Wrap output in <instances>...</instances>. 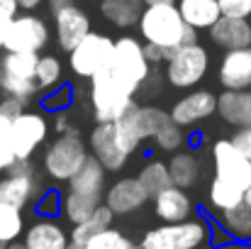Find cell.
<instances>
[{"label": "cell", "mask_w": 251, "mask_h": 249, "mask_svg": "<svg viewBox=\"0 0 251 249\" xmlns=\"http://www.w3.org/2000/svg\"><path fill=\"white\" fill-rule=\"evenodd\" d=\"M139 34L144 44H154L164 52H176L183 44L198 42V32L185 25V20L178 12L176 2H156V5H144L139 15Z\"/></svg>", "instance_id": "obj_1"}, {"label": "cell", "mask_w": 251, "mask_h": 249, "mask_svg": "<svg viewBox=\"0 0 251 249\" xmlns=\"http://www.w3.org/2000/svg\"><path fill=\"white\" fill-rule=\"evenodd\" d=\"M90 159V149L83 142V137L78 135V130H69L56 135L51 142H47L44 152H42V168L44 176L54 183H69L85 162Z\"/></svg>", "instance_id": "obj_2"}, {"label": "cell", "mask_w": 251, "mask_h": 249, "mask_svg": "<svg viewBox=\"0 0 251 249\" xmlns=\"http://www.w3.org/2000/svg\"><path fill=\"white\" fill-rule=\"evenodd\" d=\"M88 105L95 122H117L137 103H134V93L110 69H105L88 81Z\"/></svg>", "instance_id": "obj_3"}, {"label": "cell", "mask_w": 251, "mask_h": 249, "mask_svg": "<svg viewBox=\"0 0 251 249\" xmlns=\"http://www.w3.org/2000/svg\"><path fill=\"white\" fill-rule=\"evenodd\" d=\"M171 122V115L156 105H134L125 117L115 122L117 139L122 149L132 157L144 142H151V137Z\"/></svg>", "instance_id": "obj_4"}, {"label": "cell", "mask_w": 251, "mask_h": 249, "mask_svg": "<svg viewBox=\"0 0 251 249\" xmlns=\"http://www.w3.org/2000/svg\"><path fill=\"white\" fill-rule=\"evenodd\" d=\"M205 218H188L183 222H164L142 237V249H200L210 240Z\"/></svg>", "instance_id": "obj_5"}, {"label": "cell", "mask_w": 251, "mask_h": 249, "mask_svg": "<svg viewBox=\"0 0 251 249\" xmlns=\"http://www.w3.org/2000/svg\"><path fill=\"white\" fill-rule=\"evenodd\" d=\"M110 71L137 95L144 88V83L151 79V64L147 59L144 42H139L132 34H125V37L115 39Z\"/></svg>", "instance_id": "obj_6"}, {"label": "cell", "mask_w": 251, "mask_h": 249, "mask_svg": "<svg viewBox=\"0 0 251 249\" xmlns=\"http://www.w3.org/2000/svg\"><path fill=\"white\" fill-rule=\"evenodd\" d=\"M210 71V52L200 42H190L171 52L166 59V81L178 90H193Z\"/></svg>", "instance_id": "obj_7"}, {"label": "cell", "mask_w": 251, "mask_h": 249, "mask_svg": "<svg viewBox=\"0 0 251 249\" xmlns=\"http://www.w3.org/2000/svg\"><path fill=\"white\" fill-rule=\"evenodd\" d=\"M37 61H39V54L2 52V56H0V83H2V93L29 103V98L39 93V85H37V79H34Z\"/></svg>", "instance_id": "obj_8"}, {"label": "cell", "mask_w": 251, "mask_h": 249, "mask_svg": "<svg viewBox=\"0 0 251 249\" xmlns=\"http://www.w3.org/2000/svg\"><path fill=\"white\" fill-rule=\"evenodd\" d=\"M115 52V39L102 32H90L69 52V66L76 79H93L95 74L110 69Z\"/></svg>", "instance_id": "obj_9"}, {"label": "cell", "mask_w": 251, "mask_h": 249, "mask_svg": "<svg viewBox=\"0 0 251 249\" xmlns=\"http://www.w3.org/2000/svg\"><path fill=\"white\" fill-rule=\"evenodd\" d=\"M212 157V171L215 178L239 188L249 191L251 188V159L232 142V139H217L210 149Z\"/></svg>", "instance_id": "obj_10"}, {"label": "cell", "mask_w": 251, "mask_h": 249, "mask_svg": "<svg viewBox=\"0 0 251 249\" xmlns=\"http://www.w3.org/2000/svg\"><path fill=\"white\" fill-rule=\"evenodd\" d=\"M51 122L42 110H25L12 120V147L17 159H32L49 139Z\"/></svg>", "instance_id": "obj_11"}, {"label": "cell", "mask_w": 251, "mask_h": 249, "mask_svg": "<svg viewBox=\"0 0 251 249\" xmlns=\"http://www.w3.org/2000/svg\"><path fill=\"white\" fill-rule=\"evenodd\" d=\"M51 39V27L34 12H20L12 20L10 37L2 52H25V54H42V49Z\"/></svg>", "instance_id": "obj_12"}, {"label": "cell", "mask_w": 251, "mask_h": 249, "mask_svg": "<svg viewBox=\"0 0 251 249\" xmlns=\"http://www.w3.org/2000/svg\"><path fill=\"white\" fill-rule=\"evenodd\" d=\"M51 15H54V25H51L54 39H56L59 49L66 52V54H69L81 39H85V37L93 32V29H90V17H88V12H85L81 5H76L74 0L66 2V5H61V7H56V10H51Z\"/></svg>", "instance_id": "obj_13"}, {"label": "cell", "mask_w": 251, "mask_h": 249, "mask_svg": "<svg viewBox=\"0 0 251 249\" xmlns=\"http://www.w3.org/2000/svg\"><path fill=\"white\" fill-rule=\"evenodd\" d=\"M217 112V95L207 88H198V90H188L183 98H178L168 115L171 122H176L178 127H195L200 122H205L207 117H212Z\"/></svg>", "instance_id": "obj_14"}, {"label": "cell", "mask_w": 251, "mask_h": 249, "mask_svg": "<svg viewBox=\"0 0 251 249\" xmlns=\"http://www.w3.org/2000/svg\"><path fill=\"white\" fill-rule=\"evenodd\" d=\"M88 149H90L93 159H98L112 173L122 171L127 166V162H129V154L122 149V144L117 139L115 122H95V127H93V132L88 137Z\"/></svg>", "instance_id": "obj_15"}, {"label": "cell", "mask_w": 251, "mask_h": 249, "mask_svg": "<svg viewBox=\"0 0 251 249\" xmlns=\"http://www.w3.org/2000/svg\"><path fill=\"white\" fill-rule=\"evenodd\" d=\"M151 200L149 191L144 188V183L137 176H125L117 178L115 183L107 186L105 191V205L115 213V215H129L142 210L147 203Z\"/></svg>", "instance_id": "obj_16"}, {"label": "cell", "mask_w": 251, "mask_h": 249, "mask_svg": "<svg viewBox=\"0 0 251 249\" xmlns=\"http://www.w3.org/2000/svg\"><path fill=\"white\" fill-rule=\"evenodd\" d=\"M44 191L47 188L37 173H32V176H17V173L0 176V203H5V205L25 210L27 205H34Z\"/></svg>", "instance_id": "obj_17"}, {"label": "cell", "mask_w": 251, "mask_h": 249, "mask_svg": "<svg viewBox=\"0 0 251 249\" xmlns=\"http://www.w3.org/2000/svg\"><path fill=\"white\" fill-rule=\"evenodd\" d=\"M217 81L225 90H249L251 88V47L232 49L222 56L217 69Z\"/></svg>", "instance_id": "obj_18"}, {"label": "cell", "mask_w": 251, "mask_h": 249, "mask_svg": "<svg viewBox=\"0 0 251 249\" xmlns=\"http://www.w3.org/2000/svg\"><path fill=\"white\" fill-rule=\"evenodd\" d=\"M22 245L27 249H69L71 235L61 222H56V218H37L25 230Z\"/></svg>", "instance_id": "obj_19"}, {"label": "cell", "mask_w": 251, "mask_h": 249, "mask_svg": "<svg viewBox=\"0 0 251 249\" xmlns=\"http://www.w3.org/2000/svg\"><path fill=\"white\" fill-rule=\"evenodd\" d=\"M207 32L212 44L222 47L225 52L251 47V22L247 17H220Z\"/></svg>", "instance_id": "obj_20"}, {"label": "cell", "mask_w": 251, "mask_h": 249, "mask_svg": "<svg viewBox=\"0 0 251 249\" xmlns=\"http://www.w3.org/2000/svg\"><path fill=\"white\" fill-rule=\"evenodd\" d=\"M154 215L164 222H183L188 218H193V198L188 195V191L178 188V186H168L161 193H156L154 198Z\"/></svg>", "instance_id": "obj_21"}, {"label": "cell", "mask_w": 251, "mask_h": 249, "mask_svg": "<svg viewBox=\"0 0 251 249\" xmlns=\"http://www.w3.org/2000/svg\"><path fill=\"white\" fill-rule=\"evenodd\" d=\"M69 191L78 193L85 198H93L98 203H105V191H107V168L98 159H88L85 166L69 181Z\"/></svg>", "instance_id": "obj_22"}, {"label": "cell", "mask_w": 251, "mask_h": 249, "mask_svg": "<svg viewBox=\"0 0 251 249\" xmlns=\"http://www.w3.org/2000/svg\"><path fill=\"white\" fill-rule=\"evenodd\" d=\"M217 115L237 127H251V88L249 90H222L217 95Z\"/></svg>", "instance_id": "obj_23"}, {"label": "cell", "mask_w": 251, "mask_h": 249, "mask_svg": "<svg viewBox=\"0 0 251 249\" xmlns=\"http://www.w3.org/2000/svg\"><path fill=\"white\" fill-rule=\"evenodd\" d=\"M168 173H171V183L188 191L193 186H198L200 173H202V164L200 157L193 149H178L173 152V157L168 159Z\"/></svg>", "instance_id": "obj_24"}, {"label": "cell", "mask_w": 251, "mask_h": 249, "mask_svg": "<svg viewBox=\"0 0 251 249\" xmlns=\"http://www.w3.org/2000/svg\"><path fill=\"white\" fill-rule=\"evenodd\" d=\"M176 5H178V12L185 20V25L193 27L195 32L210 29L222 17L217 0H176Z\"/></svg>", "instance_id": "obj_25"}, {"label": "cell", "mask_w": 251, "mask_h": 249, "mask_svg": "<svg viewBox=\"0 0 251 249\" xmlns=\"http://www.w3.org/2000/svg\"><path fill=\"white\" fill-rule=\"evenodd\" d=\"M142 0H100V15L120 27V29H129V27H137L139 22V15H142V7H139Z\"/></svg>", "instance_id": "obj_26"}, {"label": "cell", "mask_w": 251, "mask_h": 249, "mask_svg": "<svg viewBox=\"0 0 251 249\" xmlns=\"http://www.w3.org/2000/svg\"><path fill=\"white\" fill-rule=\"evenodd\" d=\"M217 218H220V227H222L232 240L251 242V205L247 200H244L242 205L232 208V210L220 213Z\"/></svg>", "instance_id": "obj_27"}, {"label": "cell", "mask_w": 251, "mask_h": 249, "mask_svg": "<svg viewBox=\"0 0 251 249\" xmlns=\"http://www.w3.org/2000/svg\"><path fill=\"white\" fill-rule=\"evenodd\" d=\"M244 195H247L244 191H239V188H234V186H229V183H225V181H220L215 176H212V181L207 186V205L217 215L225 213V210H232V208L242 205L244 203Z\"/></svg>", "instance_id": "obj_28"}, {"label": "cell", "mask_w": 251, "mask_h": 249, "mask_svg": "<svg viewBox=\"0 0 251 249\" xmlns=\"http://www.w3.org/2000/svg\"><path fill=\"white\" fill-rule=\"evenodd\" d=\"M112 218H115V213L102 203L85 222L81 225H74V230H71V242L74 245H88V240L90 237H95L98 232H102V230H107V227H112Z\"/></svg>", "instance_id": "obj_29"}, {"label": "cell", "mask_w": 251, "mask_h": 249, "mask_svg": "<svg viewBox=\"0 0 251 249\" xmlns=\"http://www.w3.org/2000/svg\"><path fill=\"white\" fill-rule=\"evenodd\" d=\"M137 178L144 183V188L149 191L151 198L156 193H161L164 188L173 186L171 183V173H168V162H161V159H149L147 164L142 166V171H139Z\"/></svg>", "instance_id": "obj_30"}, {"label": "cell", "mask_w": 251, "mask_h": 249, "mask_svg": "<svg viewBox=\"0 0 251 249\" xmlns=\"http://www.w3.org/2000/svg\"><path fill=\"white\" fill-rule=\"evenodd\" d=\"M34 79H37L39 90H44V93L51 90V88H56V85H61L64 83V66H61V61L54 54H44V56L39 54Z\"/></svg>", "instance_id": "obj_31"}, {"label": "cell", "mask_w": 251, "mask_h": 249, "mask_svg": "<svg viewBox=\"0 0 251 249\" xmlns=\"http://www.w3.org/2000/svg\"><path fill=\"white\" fill-rule=\"evenodd\" d=\"M22 230H25L22 210L0 203V242H5V245L17 242L22 237Z\"/></svg>", "instance_id": "obj_32"}, {"label": "cell", "mask_w": 251, "mask_h": 249, "mask_svg": "<svg viewBox=\"0 0 251 249\" xmlns=\"http://www.w3.org/2000/svg\"><path fill=\"white\" fill-rule=\"evenodd\" d=\"M85 249H142V245L129 240L125 232H120L115 227H107V230L98 232L95 237H90Z\"/></svg>", "instance_id": "obj_33"}, {"label": "cell", "mask_w": 251, "mask_h": 249, "mask_svg": "<svg viewBox=\"0 0 251 249\" xmlns=\"http://www.w3.org/2000/svg\"><path fill=\"white\" fill-rule=\"evenodd\" d=\"M74 100H76V95H74V85L61 83V85H56V88H51V90L44 93V98H42V110L56 115V112L71 110Z\"/></svg>", "instance_id": "obj_34"}, {"label": "cell", "mask_w": 251, "mask_h": 249, "mask_svg": "<svg viewBox=\"0 0 251 249\" xmlns=\"http://www.w3.org/2000/svg\"><path fill=\"white\" fill-rule=\"evenodd\" d=\"M151 144H154V149H159V152H178V149H183L185 147V132H183V127H178L176 122H168L164 125L154 137H151Z\"/></svg>", "instance_id": "obj_35"}, {"label": "cell", "mask_w": 251, "mask_h": 249, "mask_svg": "<svg viewBox=\"0 0 251 249\" xmlns=\"http://www.w3.org/2000/svg\"><path fill=\"white\" fill-rule=\"evenodd\" d=\"M15 162H17V157H15V147H12V120H7L0 112V173H7Z\"/></svg>", "instance_id": "obj_36"}, {"label": "cell", "mask_w": 251, "mask_h": 249, "mask_svg": "<svg viewBox=\"0 0 251 249\" xmlns=\"http://www.w3.org/2000/svg\"><path fill=\"white\" fill-rule=\"evenodd\" d=\"M61 210H64V198H61V191L56 188H47L34 203V213L39 218H56L61 215Z\"/></svg>", "instance_id": "obj_37"}, {"label": "cell", "mask_w": 251, "mask_h": 249, "mask_svg": "<svg viewBox=\"0 0 251 249\" xmlns=\"http://www.w3.org/2000/svg\"><path fill=\"white\" fill-rule=\"evenodd\" d=\"M222 17H247L251 15V0H217Z\"/></svg>", "instance_id": "obj_38"}, {"label": "cell", "mask_w": 251, "mask_h": 249, "mask_svg": "<svg viewBox=\"0 0 251 249\" xmlns=\"http://www.w3.org/2000/svg\"><path fill=\"white\" fill-rule=\"evenodd\" d=\"M25 110H27V100H20V98H12V95H2V98H0V112H2L7 120L20 117Z\"/></svg>", "instance_id": "obj_39"}, {"label": "cell", "mask_w": 251, "mask_h": 249, "mask_svg": "<svg viewBox=\"0 0 251 249\" xmlns=\"http://www.w3.org/2000/svg\"><path fill=\"white\" fill-rule=\"evenodd\" d=\"M229 139H232V142H234V144H237V147H239V149H242V152H244V154L251 159V127L237 130Z\"/></svg>", "instance_id": "obj_40"}, {"label": "cell", "mask_w": 251, "mask_h": 249, "mask_svg": "<svg viewBox=\"0 0 251 249\" xmlns=\"http://www.w3.org/2000/svg\"><path fill=\"white\" fill-rule=\"evenodd\" d=\"M51 130H54L56 135H61V132H69V130H74V122H71V115H69V110H64V112H56V115H54Z\"/></svg>", "instance_id": "obj_41"}, {"label": "cell", "mask_w": 251, "mask_h": 249, "mask_svg": "<svg viewBox=\"0 0 251 249\" xmlns=\"http://www.w3.org/2000/svg\"><path fill=\"white\" fill-rule=\"evenodd\" d=\"M144 52H147V59H149V64H151V66L166 64L168 52H164V49H159V47H154V44H144Z\"/></svg>", "instance_id": "obj_42"}, {"label": "cell", "mask_w": 251, "mask_h": 249, "mask_svg": "<svg viewBox=\"0 0 251 249\" xmlns=\"http://www.w3.org/2000/svg\"><path fill=\"white\" fill-rule=\"evenodd\" d=\"M7 173H17V176H32V173H37V168H34V162L32 159H17L15 164L10 166V171Z\"/></svg>", "instance_id": "obj_43"}, {"label": "cell", "mask_w": 251, "mask_h": 249, "mask_svg": "<svg viewBox=\"0 0 251 249\" xmlns=\"http://www.w3.org/2000/svg\"><path fill=\"white\" fill-rule=\"evenodd\" d=\"M12 20H15V17H10V15H2V12H0V49H5V42H7V37H10Z\"/></svg>", "instance_id": "obj_44"}, {"label": "cell", "mask_w": 251, "mask_h": 249, "mask_svg": "<svg viewBox=\"0 0 251 249\" xmlns=\"http://www.w3.org/2000/svg\"><path fill=\"white\" fill-rule=\"evenodd\" d=\"M0 12L15 17V15H20V2L17 0H0Z\"/></svg>", "instance_id": "obj_45"}, {"label": "cell", "mask_w": 251, "mask_h": 249, "mask_svg": "<svg viewBox=\"0 0 251 249\" xmlns=\"http://www.w3.org/2000/svg\"><path fill=\"white\" fill-rule=\"evenodd\" d=\"M17 2H20V10H22V12H34V10L42 7L47 0H17Z\"/></svg>", "instance_id": "obj_46"}, {"label": "cell", "mask_w": 251, "mask_h": 249, "mask_svg": "<svg viewBox=\"0 0 251 249\" xmlns=\"http://www.w3.org/2000/svg\"><path fill=\"white\" fill-rule=\"evenodd\" d=\"M144 5H156V2H176V0H142Z\"/></svg>", "instance_id": "obj_47"}, {"label": "cell", "mask_w": 251, "mask_h": 249, "mask_svg": "<svg viewBox=\"0 0 251 249\" xmlns=\"http://www.w3.org/2000/svg\"><path fill=\"white\" fill-rule=\"evenodd\" d=\"M7 249H27L22 242H12V245H7Z\"/></svg>", "instance_id": "obj_48"}, {"label": "cell", "mask_w": 251, "mask_h": 249, "mask_svg": "<svg viewBox=\"0 0 251 249\" xmlns=\"http://www.w3.org/2000/svg\"><path fill=\"white\" fill-rule=\"evenodd\" d=\"M244 200H247V203H249V205H251V188H249V191H247V195H244Z\"/></svg>", "instance_id": "obj_49"}, {"label": "cell", "mask_w": 251, "mask_h": 249, "mask_svg": "<svg viewBox=\"0 0 251 249\" xmlns=\"http://www.w3.org/2000/svg\"><path fill=\"white\" fill-rule=\"evenodd\" d=\"M69 249H85L83 245H74V242H71V245H69Z\"/></svg>", "instance_id": "obj_50"}, {"label": "cell", "mask_w": 251, "mask_h": 249, "mask_svg": "<svg viewBox=\"0 0 251 249\" xmlns=\"http://www.w3.org/2000/svg\"><path fill=\"white\" fill-rule=\"evenodd\" d=\"M0 249H7V245H5V242H0Z\"/></svg>", "instance_id": "obj_51"}, {"label": "cell", "mask_w": 251, "mask_h": 249, "mask_svg": "<svg viewBox=\"0 0 251 249\" xmlns=\"http://www.w3.org/2000/svg\"><path fill=\"white\" fill-rule=\"evenodd\" d=\"M229 249H251V247H229Z\"/></svg>", "instance_id": "obj_52"}, {"label": "cell", "mask_w": 251, "mask_h": 249, "mask_svg": "<svg viewBox=\"0 0 251 249\" xmlns=\"http://www.w3.org/2000/svg\"><path fill=\"white\" fill-rule=\"evenodd\" d=\"M2 95H5V93H2V83H0V98H2Z\"/></svg>", "instance_id": "obj_53"}]
</instances>
